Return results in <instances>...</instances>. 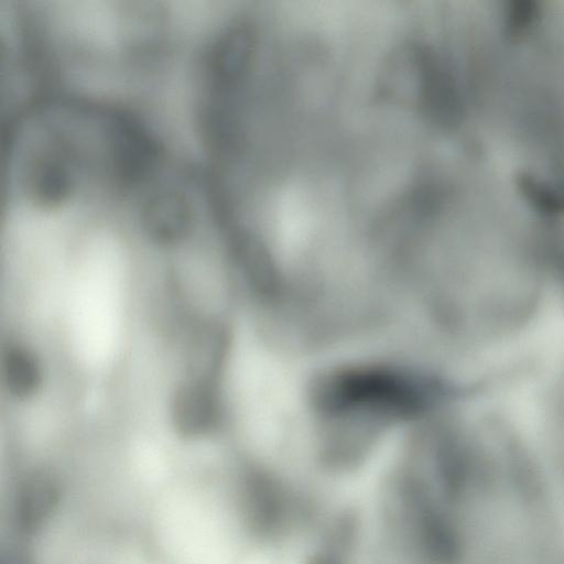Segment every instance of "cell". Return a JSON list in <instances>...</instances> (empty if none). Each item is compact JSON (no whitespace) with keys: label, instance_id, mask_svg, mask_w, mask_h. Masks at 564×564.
<instances>
[{"label":"cell","instance_id":"6da1fadb","mask_svg":"<svg viewBox=\"0 0 564 564\" xmlns=\"http://www.w3.org/2000/svg\"><path fill=\"white\" fill-rule=\"evenodd\" d=\"M218 382L184 378L171 402V421L177 435L200 438L217 429L220 421Z\"/></svg>","mask_w":564,"mask_h":564},{"label":"cell","instance_id":"7a4b0ae2","mask_svg":"<svg viewBox=\"0 0 564 564\" xmlns=\"http://www.w3.org/2000/svg\"><path fill=\"white\" fill-rule=\"evenodd\" d=\"M185 348V378L218 382L228 350L226 328L218 322L200 321L192 327Z\"/></svg>","mask_w":564,"mask_h":564},{"label":"cell","instance_id":"3957f363","mask_svg":"<svg viewBox=\"0 0 564 564\" xmlns=\"http://www.w3.org/2000/svg\"><path fill=\"white\" fill-rule=\"evenodd\" d=\"M2 378L12 397L30 399L40 391L43 383L41 361L26 346L10 345L2 357Z\"/></svg>","mask_w":564,"mask_h":564}]
</instances>
